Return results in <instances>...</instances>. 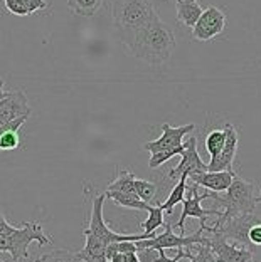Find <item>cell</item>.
<instances>
[{"instance_id": "cell-1", "label": "cell", "mask_w": 261, "mask_h": 262, "mask_svg": "<svg viewBox=\"0 0 261 262\" xmlns=\"http://www.w3.org/2000/svg\"><path fill=\"white\" fill-rule=\"evenodd\" d=\"M130 52L140 61L152 66L165 64L175 49L174 31L155 14L127 44Z\"/></svg>"}, {"instance_id": "cell-2", "label": "cell", "mask_w": 261, "mask_h": 262, "mask_svg": "<svg viewBox=\"0 0 261 262\" xmlns=\"http://www.w3.org/2000/svg\"><path fill=\"white\" fill-rule=\"evenodd\" d=\"M157 14L150 0H113L111 4V17L120 40L128 44L135 32Z\"/></svg>"}, {"instance_id": "cell-3", "label": "cell", "mask_w": 261, "mask_h": 262, "mask_svg": "<svg viewBox=\"0 0 261 262\" xmlns=\"http://www.w3.org/2000/svg\"><path fill=\"white\" fill-rule=\"evenodd\" d=\"M211 199L219 202V205H223L224 208L223 215L217 217V224H223L228 219L245 215V213H254V208H256L254 185L243 180L238 175L233 178V183H231L226 192H223V195L211 192Z\"/></svg>"}, {"instance_id": "cell-4", "label": "cell", "mask_w": 261, "mask_h": 262, "mask_svg": "<svg viewBox=\"0 0 261 262\" xmlns=\"http://www.w3.org/2000/svg\"><path fill=\"white\" fill-rule=\"evenodd\" d=\"M51 246L52 241L44 234L43 227L35 222H26L22 227H12L7 234H0V252H9L12 260L21 262L29 257V246Z\"/></svg>"}, {"instance_id": "cell-5", "label": "cell", "mask_w": 261, "mask_h": 262, "mask_svg": "<svg viewBox=\"0 0 261 262\" xmlns=\"http://www.w3.org/2000/svg\"><path fill=\"white\" fill-rule=\"evenodd\" d=\"M165 230L160 235L152 237V239L136 241L138 251H165V249H191L195 244H207V239L203 237L204 230L199 227V230L192 235H177L172 230L170 224L164 225Z\"/></svg>"}, {"instance_id": "cell-6", "label": "cell", "mask_w": 261, "mask_h": 262, "mask_svg": "<svg viewBox=\"0 0 261 262\" xmlns=\"http://www.w3.org/2000/svg\"><path fill=\"white\" fill-rule=\"evenodd\" d=\"M200 229L204 232H209L207 246L216 254L217 262H254L253 252L248 247H239L236 244H229L228 239L219 232L214 225L200 224Z\"/></svg>"}, {"instance_id": "cell-7", "label": "cell", "mask_w": 261, "mask_h": 262, "mask_svg": "<svg viewBox=\"0 0 261 262\" xmlns=\"http://www.w3.org/2000/svg\"><path fill=\"white\" fill-rule=\"evenodd\" d=\"M197 188H199V185H195V183L191 187H187L189 196H186V199L182 200V213H180L179 222L175 224V227L182 230V235H184V230H186V220L187 219H197V220H200V224H206V220L211 215H214V217L223 215L221 210L203 207V202L206 199H211V190H207L206 193L199 195Z\"/></svg>"}, {"instance_id": "cell-8", "label": "cell", "mask_w": 261, "mask_h": 262, "mask_svg": "<svg viewBox=\"0 0 261 262\" xmlns=\"http://www.w3.org/2000/svg\"><path fill=\"white\" fill-rule=\"evenodd\" d=\"M224 27H226V15H224V12L214 7V5H209L200 14L199 20L192 27V37L199 40V42H207V40L214 39L216 35L221 34Z\"/></svg>"}, {"instance_id": "cell-9", "label": "cell", "mask_w": 261, "mask_h": 262, "mask_svg": "<svg viewBox=\"0 0 261 262\" xmlns=\"http://www.w3.org/2000/svg\"><path fill=\"white\" fill-rule=\"evenodd\" d=\"M184 145H186V150L182 151L180 163L169 171L170 180H179L182 175L189 177L192 173H203V171H207V163H204V160L200 158V155L197 151V136L191 135Z\"/></svg>"}, {"instance_id": "cell-10", "label": "cell", "mask_w": 261, "mask_h": 262, "mask_svg": "<svg viewBox=\"0 0 261 262\" xmlns=\"http://www.w3.org/2000/svg\"><path fill=\"white\" fill-rule=\"evenodd\" d=\"M195 129V124L194 123H189V124H184V126L179 128H174L170 126L169 123H164L162 124V136L153 141H148L144 145V150L150 151L152 153H158V151H169V150H174L177 146H182L184 145V136L191 135L192 131Z\"/></svg>"}, {"instance_id": "cell-11", "label": "cell", "mask_w": 261, "mask_h": 262, "mask_svg": "<svg viewBox=\"0 0 261 262\" xmlns=\"http://www.w3.org/2000/svg\"><path fill=\"white\" fill-rule=\"evenodd\" d=\"M258 222V217L254 213H245V215H238L233 219L224 220L223 224H214V227L226 237L228 241H234L239 244L241 247L250 246V239H248V230L253 224Z\"/></svg>"}, {"instance_id": "cell-12", "label": "cell", "mask_w": 261, "mask_h": 262, "mask_svg": "<svg viewBox=\"0 0 261 262\" xmlns=\"http://www.w3.org/2000/svg\"><path fill=\"white\" fill-rule=\"evenodd\" d=\"M31 113L32 111L26 93L21 91V89L5 91L4 99H0V128L19 116H31Z\"/></svg>"}, {"instance_id": "cell-13", "label": "cell", "mask_w": 261, "mask_h": 262, "mask_svg": "<svg viewBox=\"0 0 261 262\" xmlns=\"http://www.w3.org/2000/svg\"><path fill=\"white\" fill-rule=\"evenodd\" d=\"M224 129H226V143H224L221 153L209 160V163H207V171L233 170V163H234L236 153H238V143H239L238 131L234 129V126L231 123H228L226 126H224Z\"/></svg>"}, {"instance_id": "cell-14", "label": "cell", "mask_w": 261, "mask_h": 262, "mask_svg": "<svg viewBox=\"0 0 261 262\" xmlns=\"http://www.w3.org/2000/svg\"><path fill=\"white\" fill-rule=\"evenodd\" d=\"M236 173L233 170L229 171H203V173H192L187 177V180H192L195 185L204 187L211 192L223 193L233 183Z\"/></svg>"}, {"instance_id": "cell-15", "label": "cell", "mask_w": 261, "mask_h": 262, "mask_svg": "<svg viewBox=\"0 0 261 262\" xmlns=\"http://www.w3.org/2000/svg\"><path fill=\"white\" fill-rule=\"evenodd\" d=\"M27 118L29 116H19L0 128V151H12L21 146L19 128L26 123Z\"/></svg>"}, {"instance_id": "cell-16", "label": "cell", "mask_w": 261, "mask_h": 262, "mask_svg": "<svg viewBox=\"0 0 261 262\" xmlns=\"http://www.w3.org/2000/svg\"><path fill=\"white\" fill-rule=\"evenodd\" d=\"M175 10H177V20L189 29H192L195 26L200 14L204 12V9L200 7L197 0H177Z\"/></svg>"}, {"instance_id": "cell-17", "label": "cell", "mask_w": 261, "mask_h": 262, "mask_svg": "<svg viewBox=\"0 0 261 262\" xmlns=\"http://www.w3.org/2000/svg\"><path fill=\"white\" fill-rule=\"evenodd\" d=\"M47 0H5V9L12 15H34L35 12H41L47 7Z\"/></svg>"}, {"instance_id": "cell-18", "label": "cell", "mask_w": 261, "mask_h": 262, "mask_svg": "<svg viewBox=\"0 0 261 262\" xmlns=\"http://www.w3.org/2000/svg\"><path fill=\"white\" fill-rule=\"evenodd\" d=\"M105 195H106V199L113 200L116 205L127 207V208H133V210H148V207H150V204H147V202L140 200V199H138V195H136V193H128V192H108V190H106Z\"/></svg>"}, {"instance_id": "cell-19", "label": "cell", "mask_w": 261, "mask_h": 262, "mask_svg": "<svg viewBox=\"0 0 261 262\" xmlns=\"http://www.w3.org/2000/svg\"><path fill=\"white\" fill-rule=\"evenodd\" d=\"M105 0H68V9L74 15L79 17H93L103 7Z\"/></svg>"}, {"instance_id": "cell-20", "label": "cell", "mask_w": 261, "mask_h": 262, "mask_svg": "<svg viewBox=\"0 0 261 262\" xmlns=\"http://www.w3.org/2000/svg\"><path fill=\"white\" fill-rule=\"evenodd\" d=\"M186 192H187V175H182L177 182V185L172 188V192L169 195V199L160 204V207L164 208V212H167L169 215L174 212V207L177 204H182V200L186 199Z\"/></svg>"}, {"instance_id": "cell-21", "label": "cell", "mask_w": 261, "mask_h": 262, "mask_svg": "<svg viewBox=\"0 0 261 262\" xmlns=\"http://www.w3.org/2000/svg\"><path fill=\"white\" fill-rule=\"evenodd\" d=\"M135 175L132 173V171L128 170H123L120 171L115 180L110 183L108 187H106V190L108 192H128V193H135Z\"/></svg>"}, {"instance_id": "cell-22", "label": "cell", "mask_w": 261, "mask_h": 262, "mask_svg": "<svg viewBox=\"0 0 261 262\" xmlns=\"http://www.w3.org/2000/svg\"><path fill=\"white\" fill-rule=\"evenodd\" d=\"M148 219L142 224V229L147 234H155V230L158 227L165 225V220H164V208L158 205H150L148 207Z\"/></svg>"}, {"instance_id": "cell-23", "label": "cell", "mask_w": 261, "mask_h": 262, "mask_svg": "<svg viewBox=\"0 0 261 262\" xmlns=\"http://www.w3.org/2000/svg\"><path fill=\"white\" fill-rule=\"evenodd\" d=\"M224 143H226V129H212L209 135L206 136V151L214 158L216 155L221 153Z\"/></svg>"}, {"instance_id": "cell-24", "label": "cell", "mask_w": 261, "mask_h": 262, "mask_svg": "<svg viewBox=\"0 0 261 262\" xmlns=\"http://www.w3.org/2000/svg\"><path fill=\"white\" fill-rule=\"evenodd\" d=\"M37 260L39 262H85L78 255V252L66 251V249H54L49 254L41 255Z\"/></svg>"}, {"instance_id": "cell-25", "label": "cell", "mask_w": 261, "mask_h": 262, "mask_svg": "<svg viewBox=\"0 0 261 262\" xmlns=\"http://www.w3.org/2000/svg\"><path fill=\"white\" fill-rule=\"evenodd\" d=\"M194 247H195V254H191V251L186 249L189 262H217L216 254L212 252V249L207 244H195Z\"/></svg>"}, {"instance_id": "cell-26", "label": "cell", "mask_w": 261, "mask_h": 262, "mask_svg": "<svg viewBox=\"0 0 261 262\" xmlns=\"http://www.w3.org/2000/svg\"><path fill=\"white\" fill-rule=\"evenodd\" d=\"M135 193L138 195L140 200L150 204L152 199L157 193V185L148 180H142V178H135Z\"/></svg>"}, {"instance_id": "cell-27", "label": "cell", "mask_w": 261, "mask_h": 262, "mask_svg": "<svg viewBox=\"0 0 261 262\" xmlns=\"http://www.w3.org/2000/svg\"><path fill=\"white\" fill-rule=\"evenodd\" d=\"M248 239H250L251 246H261V224H253L250 230H248Z\"/></svg>"}, {"instance_id": "cell-28", "label": "cell", "mask_w": 261, "mask_h": 262, "mask_svg": "<svg viewBox=\"0 0 261 262\" xmlns=\"http://www.w3.org/2000/svg\"><path fill=\"white\" fill-rule=\"evenodd\" d=\"M157 252H158V257L150 260V262H179L182 257H187V251H186V249H177V255H175V257H167V255L164 254V251H157Z\"/></svg>"}, {"instance_id": "cell-29", "label": "cell", "mask_w": 261, "mask_h": 262, "mask_svg": "<svg viewBox=\"0 0 261 262\" xmlns=\"http://www.w3.org/2000/svg\"><path fill=\"white\" fill-rule=\"evenodd\" d=\"M108 262H140L138 252H118Z\"/></svg>"}, {"instance_id": "cell-30", "label": "cell", "mask_w": 261, "mask_h": 262, "mask_svg": "<svg viewBox=\"0 0 261 262\" xmlns=\"http://www.w3.org/2000/svg\"><path fill=\"white\" fill-rule=\"evenodd\" d=\"M12 229V225L5 220V217L0 213V234H7V232Z\"/></svg>"}, {"instance_id": "cell-31", "label": "cell", "mask_w": 261, "mask_h": 262, "mask_svg": "<svg viewBox=\"0 0 261 262\" xmlns=\"http://www.w3.org/2000/svg\"><path fill=\"white\" fill-rule=\"evenodd\" d=\"M4 79H0V99H4V96H5V91H4Z\"/></svg>"}, {"instance_id": "cell-32", "label": "cell", "mask_w": 261, "mask_h": 262, "mask_svg": "<svg viewBox=\"0 0 261 262\" xmlns=\"http://www.w3.org/2000/svg\"><path fill=\"white\" fill-rule=\"evenodd\" d=\"M259 202H261V192H259V195L256 196V204H259Z\"/></svg>"}, {"instance_id": "cell-33", "label": "cell", "mask_w": 261, "mask_h": 262, "mask_svg": "<svg viewBox=\"0 0 261 262\" xmlns=\"http://www.w3.org/2000/svg\"><path fill=\"white\" fill-rule=\"evenodd\" d=\"M0 262H4V260H0ZM34 262H39V260H34Z\"/></svg>"}]
</instances>
